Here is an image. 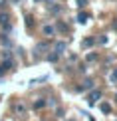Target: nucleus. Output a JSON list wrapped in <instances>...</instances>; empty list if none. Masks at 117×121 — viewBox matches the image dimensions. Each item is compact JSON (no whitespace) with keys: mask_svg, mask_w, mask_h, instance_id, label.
<instances>
[{"mask_svg":"<svg viewBox=\"0 0 117 121\" xmlns=\"http://www.w3.org/2000/svg\"><path fill=\"white\" fill-rule=\"evenodd\" d=\"M12 65H14V62H12V60H6V62H2V64H0V75H4L10 68H12Z\"/></svg>","mask_w":117,"mask_h":121,"instance_id":"1","label":"nucleus"},{"mask_svg":"<svg viewBox=\"0 0 117 121\" xmlns=\"http://www.w3.org/2000/svg\"><path fill=\"white\" fill-rule=\"evenodd\" d=\"M99 97H101V91H99V89H95V91H91V93H89V103L93 105V103L97 101Z\"/></svg>","mask_w":117,"mask_h":121,"instance_id":"2","label":"nucleus"},{"mask_svg":"<svg viewBox=\"0 0 117 121\" xmlns=\"http://www.w3.org/2000/svg\"><path fill=\"white\" fill-rule=\"evenodd\" d=\"M65 50H68V44H65V42H58V44H56V54H58V56L62 52H65Z\"/></svg>","mask_w":117,"mask_h":121,"instance_id":"3","label":"nucleus"},{"mask_svg":"<svg viewBox=\"0 0 117 121\" xmlns=\"http://www.w3.org/2000/svg\"><path fill=\"white\" fill-rule=\"evenodd\" d=\"M0 24H2V26H8V24H10L8 12H0Z\"/></svg>","mask_w":117,"mask_h":121,"instance_id":"4","label":"nucleus"},{"mask_svg":"<svg viewBox=\"0 0 117 121\" xmlns=\"http://www.w3.org/2000/svg\"><path fill=\"white\" fill-rule=\"evenodd\" d=\"M78 22H79V24H85V22H87V12H81L79 16H78Z\"/></svg>","mask_w":117,"mask_h":121,"instance_id":"5","label":"nucleus"},{"mask_svg":"<svg viewBox=\"0 0 117 121\" xmlns=\"http://www.w3.org/2000/svg\"><path fill=\"white\" fill-rule=\"evenodd\" d=\"M44 34L46 36H54V26H44Z\"/></svg>","mask_w":117,"mask_h":121,"instance_id":"6","label":"nucleus"},{"mask_svg":"<svg viewBox=\"0 0 117 121\" xmlns=\"http://www.w3.org/2000/svg\"><path fill=\"white\" fill-rule=\"evenodd\" d=\"M101 111L103 113H111V105L109 103H101Z\"/></svg>","mask_w":117,"mask_h":121,"instance_id":"7","label":"nucleus"},{"mask_svg":"<svg viewBox=\"0 0 117 121\" xmlns=\"http://www.w3.org/2000/svg\"><path fill=\"white\" fill-rule=\"evenodd\" d=\"M44 50H46V42H42V44H38V46H36V54H42Z\"/></svg>","mask_w":117,"mask_h":121,"instance_id":"8","label":"nucleus"},{"mask_svg":"<svg viewBox=\"0 0 117 121\" xmlns=\"http://www.w3.org/2000/svg\"><path fill=\"white\" fill-rule=\"evenodd\" d=\"M44 105H46V101H44V99H38V101L34 103V107H36V109H42Z\"/></svg>","mask_w":117,"mask_h":121,"instance_id":"9","label":"nucleus"},{"mask_svg":"<svg viewBox=\"0 0 117 121\" xmlns=\"http://www.w3.org/2000/svg\"><path fill=\"white\" fill-rule=\"evenodd\" d=\"M58 30H62V32H68V24H64V22H58Z\"/></svg>","mask_w":117,"mask_h":121,"instance_id":"10","label":"nucleus"},{"mask_svg":"<svg viewBox=\"0 0 117 121\" xmlns=\"http://www.w3.org/2000/svg\"><path fill=\"white\" fill-rule=\"evenodd\" d=\"M111 82H113V83H117V68L113 69V72H111Z\"/></svg>","mask_w":117,"mask_h":121,"instance_id":"11","label":"nucleus"},{"mask_svg":"<svg viewBox=\"0 0 117 121\" xmlns=\"http://www.w3.org/2000/svg\"><path fill=\"white\" fill-rule=\"evenodd\" d=\"M48 60H50V62H58V54H50V56H48Z\"/></svg>","mask_w":117,"mask_h":121,"instance_id":"12","label":"nucleus"},{"mask_svg":"<svg viewBox=\"0 0 117 121\" xmlns=\"http://www.w3.org/2000/svg\"><path fill=\"white\" fill-rule=\"evenodd\" d=\"M75 4H78V8H85V4H87V0H78Z\"/></svg>","mask_w":117,"mask_h":121,"instance_id":"13","label":"nucleus"},{"mask_svg":"<svg viewBox=\"0 0 117 121\" xmlns=\"http://www.w3.org/2000/svg\"><path fill=\"white\" fill-rule=\"evenodd\" d=\"M26 24H28V28H32V26H34V18L28 16V18H26Z\"/></svg>","mask_w":117,"mask_h":121,"instance_id":"14","label":"nucleus"},{"mask_svg":"<svg viewBox=\"0 0 117 121\" xmlns=\"http://www.w3.org/2000/svg\"><path fill=\"white\" fill-rule=\"evenodd\" d=\"M83 44H85V46H91V44H93V38H87V40H85Z\"/></svg>","mask_w":117,"mask_h":121,"instance_id":"15","label":"nucleus"},{"mask_svg":"<svg viewBox=\"0 0 117 121\" xmlns=\"http://www.w3.org/2000/svg\"><path fill=\"white\" fill-rule=\"evenodd\" d=\"M97 42H99V44H105V42H107V38H105V36H99Z\"/></svg>","mask_w":117,"mask_h":121,"instance_id":"16","label":"nucleus"},{"mask_svg":"<svg viewBox=\"0 0 117 121\" xmlns=\"http://www.w3.org/2000/svg\"><path fill=\"white\" fill-rule=\"evenodd\" d=\"M95 58H97V54H87V60H89V62H91V60H95Z\"/></svg>","mask_w":117,"mask_h":121,"instance_id":"17","label":"nucleus"},{"mask_svg":"<svg viewBox=\"0 0 117 121\" xmlns=\"http://www.w3.org/2000/svg\"><path fill=\"white\" fill-rule=\"evenodd\" d=\"M6 6V0H0V8H4Z\"/></svg>","mask_w":117,"mask_h":121,"instance_id":"18","label":"nucleus"},{"mask_svg":"<svg viewBox=\"0 0 117 121\" xmlns=\"http://www.w3.org/2000/svg\"><path fill=\"white\" fill-rule=\"evenodd\" d=\"M34 2H40V0H34Z\"/></svg>","mask_w":117,"mask_h":121,"instance_id":"19","label":"nucleus"},{"mask_svg":"<svg viewBox=\"0 0 117 121\" xmlns=\"http://www.w3.org/2000/svg\"><path fill=\"white\" fill-rule=\"evenodd\" d=\"M115 99H117V93H115Z\"/></svg>","mask_w":117,"mask_h":121,"instance_id":"20","label":"nucleus"},{"mask_svg":"<svg viewBox=\"0 0 117 121\" xmlns=\"http://www.w3.org/2000/svg\"><path fill=\"white\" fill-rule=\"evenodd\" d=\"M69 121H72V119H69Z\"/></svg>","mask_w":117,"mask_h":121,"instance_id":"21","label":"nucleus"}]
</instances>
